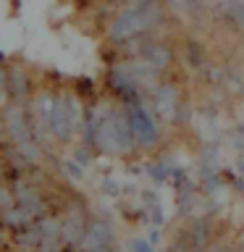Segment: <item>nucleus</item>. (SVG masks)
Listing matches in <instances>:
<instances>
[{
	"instance_id": "9",
	"label": "nucleus",
	"mask_w": 244,
	"mask_h": 252,
	"mask_svg": "<svg viewBox=\"0 0 244 252\" xmlns=\"http://www.w3.org/2000/svg\"><path fill=\"white\" fill-rule=\"evenodd\" d=\"M155 3H160V0H129L131 8H147V5H155Z\"/></svg>"
},
{
	"instance_id": "4",
	"label": "nucleus",
	"mask_w": 244,
	"mask_h": 252,
	"mask_svg": "<svg viewBox=\"0 0 244 252\" xmlns=\"http://www.w3.org/2000/svg\"><path fill=\"white\" fill-rule=\"evenodd\" d=\"M184 239L189 242V247H192L194 252L205 250L208 242H210V220L208 218H194L192 223H189V228H186Z\"/></svg>"
},
{
	"instance_id": "5",
	"label": "nucleus",
	"mask_w": 244,
	"mask_h": 252,
	"mask_svg": "<svg viewBox=\"0 0 244 252\" xmlns=\"http://www.w3.org/2000/svg\"><path fill=\"white\" fill-rule=\"evenodd\" d=\"M108 242H110V226L102 223V220H94V223L84 231V247H90L92 252L105 247Z\"/></svg>"
},
{
	"instance_id": "6",
	"label": "nucleus",
	"mask_w": 244,
	"mask_h": 252,
	"mask_svg": "<svg viewBox=\"0 0 244 252\" xmlns=\"http://www.w3.org/2000/svg\"><path fill=\"white\" fill-rule=\"evenodd\" d=\"M184 61L189 68H202L205 66V50L197 39H184Z\"/></svg>"
},
{
	"instance_id": "10",
	"label": "nucleus",
	"mask_w": 244,
	"mask_h": 252,
	"mask_svg": "<svg viewBox=\"0 0 244 252\" xmlns=\"http://www.w3.org/2000/svg\"><path fill=\"white\" fill-rule=\"evenodd\" d=\"M94 252H110L108 247H100V250H94Z\"/></svg>"
},
{
	"instance_id": "1",
	"label": "nucleus",
	"mask_w": 244,
	"mask_h": 252,
	"mask_svg": "<svg viewBox=\"0 0 244 252\" xmlns=\"http://www.w3.org/2000/svg\"><path fill=\"white\" fill-rule=\"evenodd\" d=\"M126 116H129V121H131V131H134L137 145L155 147L157 142H160L157 121H155V116L145 108V102H142V100H129V105H126Z\"/></svg>"
},
{
	"instance_id": "3",
	"label": "nucleus",
	"mask_w": 244,
	"mask_h": 252,
	"mask_svg": "<svg viewBox=\"0 0 244 252\" xmlns=\"http://www.w3.org/2000/svg\"><path fill=\"white\" fill-rule=\"evenodd\" d=\"M139 58L147 61L155 71L165 74V71L176 63V50H173V45H168L165 39H152V42H142Z\"/></svg>"
},
{
	"instance_id": "11",
	"label": "nucleus",
	"mask_w": 244,
	"mask_h": 252,
	"mask_svg": "<svg viewBox=\"0 0 244 252\" xmlns=\"http://www.w3.org/2000/svg\"><path fill=\"white\" fill-rule=\"evenodd\" d=\"M239 134H244V126H242V129H239Z\"/></svg>"
},
{
	"instance_id": "2",
	"label": "nucleus",
	"mask_w": 244,
	"mask_h": 252,
	"mask_svg": "<svg viewBox=\"0 0 244 252\" xmlns=\"http://www.w3.org/2000/svg\"><path fill=\"white\" fill-rule=\"evenodd\" d=\"M152 108L163 121L176 124L181 121V113L186 110V102L181 97V90L173 82H160L157 90L152 92Z\"/></svg>"
},
{
	"instance_id": "7",
	"label": "nucleus",
	"mask_w": 244,
	"mask_h": 252,
	"mask_svg": "<svg viewBox=\"0 0 244 252\" xmlns=\"http://www.w3.org/2000/svg\"><path fill=\"white\" fill-rule=\"evenodd\" d=\"M220 8L228 13V19L236 21V24L244 29V0H223V3H220Z\"/></svg>"
},
{
	"instance_id": "8",
	"label": "nucleus",
	"mask_w": 244,
	"mask_h": 252,
	"mask_svg": "<svg viewBox=\"0 0 244 252\" xmlns=\"http://www.w3.org/2000/svg\"><path fill=\"white\" fill-rule=\"evenodd\" d=\"M131 250L134 252H152V242H150V239H134Z\"/></svg>"
}]
</instances>
